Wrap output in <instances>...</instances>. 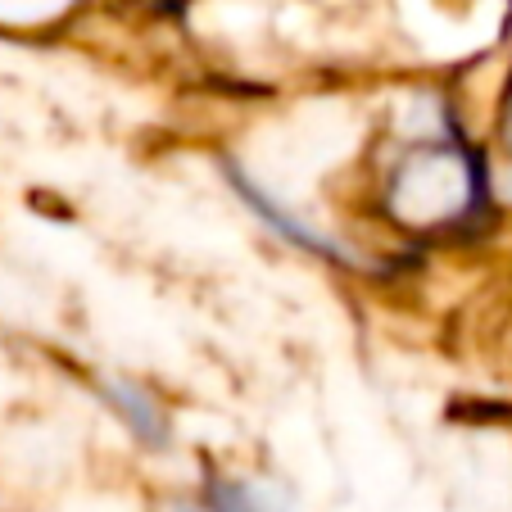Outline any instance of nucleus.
Returning <instances> with one entry per match:
<instances>
[{
  "label": "nucleus",
  "mask_w": 512,
  "mask_h": 512,
  "mask_svg": "<svg viewBox=\"0 0 512 512\" xmlns=\"http://www.w3.org/2000/svg\"><path fill=\"white\" fill-rule=\"evenodd\" d=\"M386 195L404 227H454L476 209L481 173L463 145L426 141L395 164Z\"/></svg>",
  "instance_id": "obj_1"
},
{
  "label": "nucleus",
  "mask_w": 512,
  "mask_h": 512,
  "mask_svg": "<svg viewBox=\"0 0 512 512\" xmlns=\"http://www.w3.org/2000/svg\"><path fill=\"white\" fill-rule=\"evenodd\" d=\"M227 177H232L236 195H241V200L250 204L254 218H259L263 227H272V232H277L286 245H295V250H304V254H327V259H340V245L331 241L327 232H318L313 223H304V218H300L295 209L286 213L268 191H263L259 182H254V177H245L241 168H232V164H227Z\"/></svg>",
  "instance_id": "obj_2"
},
{
  "label": "nucleus",
  "mask_w": 512,
  "mask_h": 512,
  "mask_svg": "<svg viewBox=\"0 0 512 512\" xmlns=\"http://www.w3.org/2000/svg\"><path fill=\"white\" fill-rule=\"evenodd\" d=\"M105 399H109V408H114V413L132 426V435L141 440V445H164L168 417H164V408L145 395L141 386H132V381H109Z\"/></svg>",
  "instance_id": "obj_3"
},
{
  "label": "nucleus",
  "mask_w": 512,
  "mask_h": 512,
  "mask_svg": "<svg viewBox=\"0 0 512 512\" xmlns=\"http://www.w3.org/2000/svg\"><path fill=\"white\" fill-rule=\"evenodd\" d=\"M213 508L218 512H286L268 490H259V485H241V481L223 485L218 499H213Z\"/></svg>",
  "instance_id": "obj_4"
},
{
  "label": "nucleus",
  "mask_w": 512,
  "mask_h": 512,
  "mask_svg": "<svg viewBox=\"0 0 512 512\" xmlns=\"http://www.w3.org/2000/svg\"><path fill=\"white\" fill-rule=\"evenodd\" d=\"M499 136H503V150L512 155V78H508V91H503V114H499Z\"/></svg>",
  "instance_id": "obj_5"
},
{
  "label": "nucleus",
  "mask_w": 512,
  "mask_h": 512,
  "mask_svg": "<svg viewBox=\"0 0 512 512\" xmlns=\"http://www.w3.org/2000/svg\"><path fill=\"white\" fill-rule=\"evenodd\" d=\"M177 512H218V508H177Z\"/></svg>",
  "instance_id": "obj_6"
}]
</instances>
